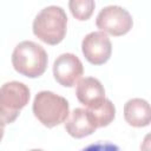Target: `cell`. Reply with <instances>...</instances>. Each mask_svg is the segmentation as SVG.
<instances>
[{
  "mask_svg": "<svg viewBox=\"0 0 151 151\" xmlns=\"http://www.w3.org/2000/svg\"><path fill=\"white\" fill-rule=\"evenodd\" d=\"M67 15L59 6H48L41 9L33 21V33L48 45L61 42L66 35Z\"/></svg>",
  "mask_w": 151,
  "mask_h": 151,
  "instance_id": "6da1fadb",
  "label": "cell"
},
{
  "mask_svg": "<svg viewBox=\"0 0 151 151\" xmlns=\"http://www.w3.org/2000/svg\"><path fill=\"white\" fill-rule=\"evenodd\" d=\"M47 63L48 58L44 47L31 40L19 42L12 53L14 70L27 78L40 77L46 71Z\"/></svg>",
  "mask_w": 151,
  "mask_h": 151,
  "instance_id": "7a4b0ae2",
  "label": "cell"
},
{
  "mask_svg": "<svg viewBox=\"0 0 151 151\" xmlns=\"http://www.w3.org/2000/svg\"><path fill=\"white\" fill-rule=\"evenodd\" d=\"M35 118L46 127H54L67 120L70 114L68 101L51 91L37 93L32 106Z\"/></svg>",
  "mask_w": 151,
  "mask_h": 151,
  "instance_id": "3957f363",
  "label": "cell"
},
{
  "mask_svg": "<svg viewBox=\"0 0 151 151\" xmlns=\"http://www.w3.org/2000/svg\"><path fill=\"white\" fill-rule=\"evenodd\" d=\"M1 120L4 124L13 123L20 111L29 101V88L20 81L5 83L0 90Z\"/></svg>",
  "mask_w": 151,
  "mask_h": 151,
  "instance_id": "277c9868",
  "label": "cell"
},
{
  "mask_svg": "<svg viewBox=\"0 0 151 151\" xmlns=\"http://www.w3.org/2000/svg\"><path fill=\"white\" fill-rule=\"evenodd\" d=\"M96 25L101 31L114 35H124L126 34L133 25L131 14L123 7L111 5L104 7L97 15Z\"/></svg>",
  "mask_w": 151,
  "mask_h": 151,
  "instance_id": "5b68a950",
  "label": "cell"
},
{
  "mask_svg": "<svg viewBox=\"0 0 151 151\" xmlns=\"http://www.w3.org/2000/svg\"><path fill=\"white\" fill-rule=\"evenodd\" d=\"M81 51L90 64L103 65L111 57L112 44L104 31H96L85 35L81 42Z\"/></svg>",
  "mask_w": 151,
  "mask_h": 151,
  "instance_id": "8992f818",
  "label": "cell"
},
{
  "mask_svg": "<svg viewBox=\"0 0 151 151\" xmlns=\"http://www.w3.org/2000/svg\"><path fill=\"white\" fill-rule=\"evenodd\" d=\"M84 73L81 60L73 53L60 54L53 64L54 79L65 87L74 86Z\"/></svg>",
  "mask_w": 151,
  "mask_h": 151,
  "instance_id": "52a82bcc",
  "label": "cell"
},
{
  "mask_svg": "<svg viewBox=\"0 0 151 151\" xmlns=\"http://www.w3.org/2000/svg\"><path fill=\"white\" fill-rule=\"evenodd\" d=\"M97 123L90 110L77 107L65 123V130L73 138H84L97 130Z\"/></svg>",
  "mask_w": 151,
  "mask_h": 151,
  "instance_id": "ba28073f",
  "label": "cell"
},
{
  "mask_svg": "<svg viewBox=\"0 0 151 151\" xmlns=\"http://www.w3.org/2000/svg\"><path fill=\"white\" fill-rule=\"evenodd\" d=\"M78 100L86 107H96L105 99V90L101 83L93 77H86L79 80L76 88Z\"/></svg>",
  "mask_w": 151,
  "mask_h": 151,
  "instance_id": "9c48e42d",
  "label": "cell"
},
{
  "mask_svg": "<svg viewBox=\"0 0 151 151\" xmlns=\"http://www.w3.org/2000/svg\"><path fill=\"white\" fill-rule=\"evenodd\" d=\"M124 118L133 127H144L151 123V105L142 98H132L124 105Z\"/></svg>",
  "mask_w": 151,
  "mask_h": 151,
  "instance_id": "30bf717a",
  "label": "cell"
},
{
  "mask_svg": "<svg viewBox=\"0 0 151 151\" xmlns=\"http://www.w3.org/2000/svg\"><path fill=\"white\" fill-rule=\"evenodd\" d=\"M87 109L92 113L98 127L107 126L116 117V107H114L113 103L107 98H105L100 105L92 107V109H90V107H87Z\"/></svg>",
  "mask_w": 151,
  "mask_h": 151,
  "instance_id": "8fae6325",
  "label": "cell"
},
{
  "mask_svg": "<svg viewBox=\"0 0 151 151\" xmlns=\"http://www.w3.org/2000/svg\"><path fill=\"white\" fill-rule=\"evenodd\" d=\"M68 7L77 20L85 21L93 14L96 2L94 0H68Z\"/></svg>",
  "mask_w": 151,
  "mask_h": 151,
  "instance_id": "7c38bea8",
  "label": "cell"
},
{
  "mask_svg": "<svg viewBox=\"0 0 151 151\" xmlns=\"http://www.w3.org/2000/svg\"><path fill=\"white\" fill-rule=\"evenodd\" d=\"M140 149L142 150H151V132L147 133L145 137H144V140L140 145Z\"/></svg>",
  "mask_w": 151,
  "mask_h": 151,
  "instance_id": "4fadbf2b",
  "label": "cell"
}]
</instances>
